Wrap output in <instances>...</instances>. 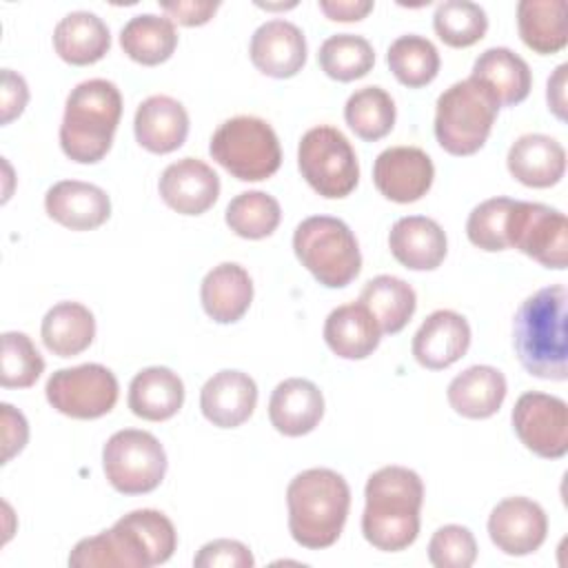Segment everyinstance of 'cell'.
I'll return each mask as SVG.
<instances>
[{"label":"cell","instance_id":"obj_1","mask_svg":"<svg viewBox=\"0 0 568 568\" xmlns=\"http://www.w3.org/2000/svg\"><path fill=\"white\" fill-rule=\"evenodd\" d=\"M364 497L362 532L373 548L397 552L417 539L424 484L415 470L406 466L375 470L366 481Z\"/></svg>","mask_w":568,"mask_h":568},{"label":"cell","instance_id":"obj_2","mask_svg":"<svg viewBox=\"0 0 568 568\" xmlns=\"http://www.w3.org/2000/svg\"><path fill=\"white\" fill-rule=\"evenodd\" d=\"M566 286L539 288L521 302L513 320V346L526 373L539 379L564 382L568 377Z\"/></svg>","mask_w":568,"mask_h":568},{"label":"cell","instance_id":"obj_3","mask_svg":"<svg viewBox=\"0 0 568 568\" xmlns=\"http://www.w3.org/2000/svg\"><path fill=\"white\" fill-rule=\"evenodd\" d=\"M286 506L291 537L308 550H322L333 546L344 530L351 488L331 468H308L291 479Z\"/></svg>","mask_w":568,"mask_h":568},{"label":"cell","instance_id":"obj_4","mask_svg":"<svg viewBox=\"0 0 568 568\" xmlns=\"http://www.w3.org/2000/svg\"><path fill=\"white\" fill-rule=\"evenodd\" d=\"M122 118V93L104 78L75 84L67 95L60 124V146L64 155L80 164L100 162L111 144Z\"/></svg>","mask_w":568,"mask_h":568},{"label":"cell","instance_id":"obj_5","mask_svg":"<svg viewBox=\"0 0 568 568\" xmlns=\"http://www.w3.org/2000/svg\"><path fill=\"white\" fill-rule=\"evenodd\" d=\"M499 100L477 78H466L437 98L435 104V138L450 155L477 153L495 124Z\"/></svg>","mask_w":568,"mask_h":568},{"label":"cell","instance_id":"obj_6","mask_svg":"<svg viewBox=\"0 0 568 568\" xmlns=\"http://www.w3.org/2000/svg\"><path fill=\"white\" fill-rule=\"evenodd\" d=\"M293 251L302 266L326 288H344L362 268V253L351 226L331 215H311L295 226Z\"/></svg>","mask_w":568,"mask_h":568},{"label":"cell","instance_id":"obj_7","mask_svg":"<svg viewBox=\"0 0 568 568\" xmlns=\"http://www.w3.org/2000/svg\"><path fill=\"white\" fill-rule=\"evenodd\" d=\"M211 158L242 182L271 178L282 164V149L273 126L255 115L224 120L209 142Z\"/></svg>","mask_w":568,"mask_h":568},{"label":"cell","instance_id":"obj_8","mask_svg":"<svg viewBox=\"0 0 568 568\" xmlns=\"http://www.w3.org/2000/svg\"><path fill=\"white\" fill-rule=\"evenodd\" d=\"M297 166L322 197H346L359 182V162L348 138L328 124L308 129L297 146Z\"/></svg>","mask_w":568,"mask_h":568},{"label":"cell","instance_id":"obj_9","mask_svg":"<svg viewBox=\"0 0 568 568\" xmlns=\"http://www.w3.org/2000/svg\"><path fill=\"white\" fill-rule=\"evenodd\" d=\"M106 481L122 495L155 490L166 475V453L155 435L140 428L113 433L102 448Z\"/></svg>","mask_w":568,"mask_h":568},{"label":"cell","instance_id":"obj_10","mask_svg":"<svg viewBox=\"0 0 568 568\" xmlns=\"http://www.w3.org/2000/svg\"><path fill=\"white\" fill-rule=\"evenodd\" d=\"M47 402L73 419H98L118 402V379L102 364H80L55 371L44 386Z\"/></svg>","mask_w":568,"mask_h":568},{"label":"cell","instance_id":"obj_11","mask_svg":"<svg viewBox=\"0 0 568 568\" xmlns=\"http://www.w3.org/2000/svg\"><path fill=\"white\" fill-rule=\"evenodd\" d=\"M508 244L546 268L564 271L568 264L566 215L548 204L515 200L508 224Z\"/></svg>","mask_w":568,"mask_h":568},{"label":"cell","instance_id":"obj_12","mask_svg":"<svg viewBox=\"0 0 568 568\" xmlns=\"http://www.w3.org/2000/svg\"><path fill=\"white\" fill-rule=\"evenodd\" d=\"M513 428L519 442L544 459H561L568 453V406L561 397L528 390L513 408Z\"/></svg>","mask_w":568,"mask_h":568},{"label":"cell","instance_id":"obj_13","mask_svg":"<svg viewBox=\"0 0 568 568\" xmlns=\"http://www.w3.org/2000/svg\"><path fill=\"white\" fill-rule=\"evenodd\" d=\"M435 166L419 146L384 149L373 164V182L377 191L397 204L422 200L433 186Z\"/></svg>","mask_w":568,"mask_h":568},{"label":"cell","instance_id":"obj_14","mask_svg":"<svg viewBox=\"0 0 568 568\" xmlns=\"http://www.w3.org/2000/svg\"><path fill=\"white\" fill-rule=\"evenodd\" d=\"M548 532L544 508L528 497L501 499L488 517L490 541L506 555L524 557L535 552Z\"/></svg>","mask_w":568,"mask_h":568},{"label":"cell","instance_id":"obj_15","mask_svg":"<svg viewBox=\"0 0 568 568\" xmlns=\"http://www.w3.org/2000/svg\"><path fill=\"white\" fill-rule=\"evenodd\" d=\"M160 197L180 215L206 213L220 195L217 173L197 158H182L171 162L158 182Z\"/></svg>","mask_w":568,"mask_h":568},{"label":"cell","instance_id":"obj_16","mask_svg":"<svg viewBox=\"0 0 568 568\" xmlns=\"http://www.w3.org/2000/svg\"><path fill=\"white\" fill-rule=\"evenodd\" d=\"M248 55L260 73L277 80L293 78L306 62V38L288 20H266L253 31Z\"/></svg>","mask_w":568,"mask_h":568},{"label":"cell","instance_id":"obj_17","mask_svg":"<svg viewBox=\"0 0 568 568\" xmlns=\"http://www.w3.org/2000/svg\"><path fill=\"white\" fill-rule=\"evenodd\" d=\"M470 346V326L464 315L439 308L433 311L413 335V357L428 371L453 366Z\"/></svg>","mask_w":568,"mask_h":568},{"label":"cell","instance_id":"obj_18","mask_svg":"<svg viewBox=\"0 0 568 568\" xmlns=\"http://www.w3.org/2000/svg\"><path fill=\"white\" fill-rule=\"evenodd\" d=\"M44 211L71 231H91L111 215V200L104 189L82 180H60L47 189Z\"/></svg>","mask_w":568,"mask_h":568},{"label":"cell","instance_id":"obj_19","mask_svg":"<svg viewBox=\"0 0 568 568\" xmlns=\"http://www.w3.org/2000/svg\"><path fill=\"white\" fill-rule=\"evenodd\" d=\"M257 404V386L251 375L224 368L209 377L200 390L202 415L217 428H237Z\"/></svg>","mask_w":568,"mask_h":568},{"label":"cell","instance_id":"obj_20","mask_svg":"<svg viewBox=\"0 0 568 568\" xmlns=\"http://www.w3.org/2000/svg\"><path fill=\"white\" fill-rule=\"evenodd\" d=\"M73 568H149L151 559L135 530L120 517L109 530L80 539L71 555Z\"/></svg>","mask_w":568,"mask_h":568},{"label":"cell","instance_id":"obj_21","mask_svg":"<svg viewBox=\"0 0 568 568\" xmlns=\"http://www.w3.org/2000/svg\"><path fill=\"white\" fill-rule=\"evenodd\" d=\"M324 417L322 390L304 377L280 382L268 399V419L286 437H302L315 430Z\"/></svg>","mask_w":568,"mask_h":568},{"label":"cell","instance_id":"obj_22","mask_svg":"<svg viewBox=\"0 0 568 568\" xmlns=\"http://www.w3.org/2000/svg\"><path fill=\"white\" fill-rule=\"evenodd\" d=\"M388 248L410 271H435L448 253V240L433 217L406 215L390 226Z\"/></svg>","mask_w":568,"mask_h":568},{"label":"cell","instance_id":"obj_23","mask_svg":"<svg viewBox=\"0 0 568 568\" xmlns=\"http://www.w3.org/2000/svg\"><path fill=\"white\" fill-rule=\"evenodd\" d=\"M133 131L140 146L151 153H171L189 135V113L171 95H149L140 102L133 118Z\"/></svg>","mask_w":568,"mask_h":568},{"label":"cell","instance_id":"obj_24","mask_svg":"<svg viewBox=\"0 0 568 568\" xmlns=\"http://www.w3.org/2000/svg\"><path fill=\"white\" fill-rule=\"evenodd\" d=\"M506 166L517 182L532 189H548L564 178L566 151L550 135L524 133L510 144Z\"/></svg>","mask_w":568,"mask_h":568},{"label":"cell","instance_id":"obj_25","mask_svg":"<svg viewBox=\"0 0 568 568\" xmlns=\"http://www.w3.org/2000/svg\"><path fill=\"white\" fill-rule=\"evenodd\" d=\"M200 300L204 313L217 324H233L244 317L253 302V282L237 262H222L213 266L202 284Z\"/></svg>","mask_w":568,"mask_h":568},{"label":"cell","instance_id":"obj_26","mask_svg":"<svg viewBox=\"0 0 568 568\" xmlns=\"http://www.w3.org/2000/svg\"><path fill=\"white\" fill-rule=\"evenodd\" d=\"M506 390V377L499 368L475 364L450 379L446 397L457 415L468 419H488L501 408Z\"/></svg>","mask_w":568,"mask_h":568},{"label":"cell","instance_id":"obj_27","mask_svg":"<svg viewBox=\"0 0 568 568\" xmlns=\"http://www.w3.org/2000/svg\"><path fill=\"white\" fill-rule=\"evenodd\" d=\"M382 339L379 324L362 302L333 308L324 322V342L342 359L368 357Z\"/></svg>","mask_w":568,"mask_h":568},{"label":"cell","instance_id":"obj_28","mask_svg":"<svg viewBox=\"0 0 568 568\" xmlns=\"http://www.w3.org/2000/svg\"><path fill=\"white\" fill-rule=\"evenodd\" d=\"M129 408L146 422H164L184 404V384L166 366H149L135 373L129 384Z\"/></svg>","mask_w":568,"mask_h":568},{"label":"cell","instance_id":"obj_29","mask_svg":"<svg viewBox=\"0 0 568 568\" xmlns=\"http://www.w3.org/2000/svg\"><path fill=\"white\" fill-rule=\"evenodd\" d=\"M109 47V27L91 11H71L53 29L55 53L75 67H87L102 60Z\"/></svg>","mask_w":568,"mask_h":568},{"label":"cell","instance_id":"obj_30","mask_svg":"<svg viewBox=\"0 0 568 568\" xmlns=\"http://www.w3.org/2000/svg\"><path fill=\"white\" fill-rule=\"evenodd\" d=\"M470 75L481 80L504 106L524 102L532 87L528 62L508 47H490L479 53Z\"/></svg>","mask_w":568,"mask_h":568},{"label":"cell","instance_id":"obj_31","mask_svg":"<svg viewBox=\"0 0 568 568\" xmlns=\"http://www.w3.org/2000/svg\"><path fill=\"white\" fill-rule=\"evenodd\" d=\"M519 38L528 49L552 55L568 44L566 0H521L517 4Z\"/></svg>","mask_w":568,"mask_h":568},{"label":"cell","instance_id":"obj_32","mask_svg":"<svg viewBox=\"0 0 568 568\" xmlns=\"http://www.w3.org/2000/svg\"><path fill=\"white\" fill-rule=\"evenodd\" d=\"M40 337L58 357L80 355L95 337V317L80 302H58L42 317Z\"/></svg>","mask_w":568,"mask_h":568},{"label":"cell","instance_id":"obj_33","mask_svg":"<svg viewBox=\"0 0 568 568\" xmlns=\"http://www.w3.org/2000/svg\"><path fill=\"white\" fill-rule=\"evenodd\" d=\"M122 51L144 67L166 62L178 47V31L171 18L155 13L133 16L120 31Z\"/></svg>","mask_w":568,"mask_h":568},{"label":"cell","instance_id":"obj_34","mask_svg":"<svg viewBox=\"0 0 568 568\" xmlns=\"http://www.w3.org/2000/svg\"><path fill=\"white\" fill-rule=\"evenodd\" d=\"M357 302L371 311L379 324V331L386 335L399 333L417 308V295L413 286L395 275H377L368 280Z\"/></svg>","mask_w":568,"mask_h":568},{"label":"cell","instance_id":"obj_35","mask_svg":"<svg viewBox=\"0 0 568 568\" xmlns=\"http://www.w3.org/2000/svg\"><path fill=\"white\" fill-rule=\"evenodd\" d=\"M386 62L397 82L408 89H419L437 78L439 51L428 38L406 33L390 42L386 51Z\"/></svg>","mask_w":568,"mask_h":568},{"label":"cell","instance_id":"obj_36","mask_svg":"<svg viewBox=\"0 0 568 568\" xmlns=\"http://www.w3.org/2000/svg\"><path fill=\"white\" fill-rule=\"evenodd\" d=\"M395 115L397 111L390 93L375 84L357 89L344 104L346 124L357 138L366 142H375L388 135L395 126Z\"/></svg>","mask_w":568,"mask_h":568},{"label":"cell","instance_id":"obj_37","mask_svg":"<svg viewBox=\"0 0 568 568\" xmlns=\"http://www.w3.org/2000/svg\"><path fill=\"white\" fill-rule=\"evenodd\" d=\"M317 62L328 78L337 82H351L364 78L373 69L375 51L364 36L335 33L322 42Z\"/></svg>","mask_w":568,"mask_h":568},{"label":"cell","instance_id":"obj_38","mask_svg":"<svg viewBox=\"0 0 568 568\" xmlns=\"http://www.w3.org/2000/svg\"><path fill=\"white\" fill-rule=\"evenodd\" d=\"M224 220L235 235L262 240L280 226L282 209L280 202L264 191H244L229 202Z\"/></svg>","mask_w":568,"mask_h":568},{"label":"cell","instance_id":"obj_39","mask_svg":"<svg viewBox=\"0 0 568 568\" xmlns=\"http://www.w3.org/2000/svg\"><path fill=\"white\" fill-rule=\"evenodd\" d=\"M433 29L439 40L453 49L473 47L488 31L486 11L470 0H446L437 4Z\"/></svg>","mask_w":568,"mask_h":568},{"label":"cell","instance_id":"obj_40","mask_svg":"<svg viewBox=\"0 0 568 568\" xmlns=\"http://www.w3.org/2000/svg\"><path fill=\"white\" fill-rule=\"evenodd\" d=\"M44 371V359L27 333H2L0 384L4 388H29Z\"/></svg>","mask_w":568,"mask_h":568},{"label":"cell","instance_id":"obj_41","mask_svg":"<svg viewBox=\"0 0 568 568\" xmlns=\"http://www.w3.org/2000/svg\"><path fill=\"white\" fill-rule=\"evenodd\" d=\"M515 200L510 197H490L477 204L466 220V235L470 244L481 251H506L508 244V224Z\"/></svg>","mask_w":568,"mask_h":568},{"label":"cell","instance_id":"obj_42","mask_svg":"<svg viewBox=\"0 0 568 568\" xmlns=\"http://www.w3.org/2000/svg\"><path fill=\"white\" fill-rule=\"evenodd\" d=\"M477 559V541L466 526L446 524L428 541V561L435 568H470Z\"/></svg>","mask_w":568,"mask_h":568},{"label":"cell","instance_id":"obj_43","mask_svg":"<svg viewBox=\"0 0 568 568\" xmlns=\"http://www.w3.org/2000/svg\"><path fill=\"white\" fill-rule=\"evenodd\" d=\"M195 568H251L255 566V559L237 539H213L200 548V552L193 557Z\"/></svg>","mask_w":568,"mask_h":568},{"label":"cell","instance_id":"obj_44","mask_svg":"<svg viewBox=\"0 0 568 568\" xmlns=\"http://www.w3.org/2000/svg\"><path fill=\"white\" fill-rule=\"evenodd\" d=\"M166 18L184 27H200L206 24L215 11L220 9L217 0H175V2H160Z\"/></svg>","mask_w":568,"mask_h":568},{"label":"cell","instance_id":"obj_45","mask_svg":"<svg viewBox=\"0 0 568 568\" xmlns=\"http://www.w3.org/2000/svg\"><path fill=\"white\" fill-rule=\"evenodd\" d=\"M2 408V464L18 455L29 439V424L20 410L11 404H0Z\"/></svg>","mask_w":568,"mask_h":568},{"label":"cell","instance_id":"obj_46","mask_svg":"<svg viewBox=\"0 0 568 568\" xmlns=\"http://www.w3.org/2000/svg\"><path fill=\"white\" fill-rule=\"evenodd\" d=\"M2 124H9L13 118H18L27 102H29V87L24 82V78L11 69H2Z\"/></svg>","mask_w":568,"mask_h":568},{"label":"cell","instance_id":"obj_47","mask_svg":"<svg viewBox=\"0 0 568 568\" xmlns=\"http://www.w3.org/2000/svg\"><path fill=\"white\" fill-rule=\"evenodd\" d=\"M322 13L335 22H355L373 11L371 0H320Z\"/></svg>","mask_w":568,"mask_h":568},{"label":"cell","instance_id":"obj_48","mask_svg":"<svg viewBox=\"0 0 568 568\" xmlns=\"http://www.w3.org/2000/svg\"><path fill=\"white\" fill-rule=\"evenodd\" d=\"M566 71L568 64H559L546 84L548 109L564 122L566 120Z\"/></svg>","mask_w":568,"mask_h":568}]
</instances>
